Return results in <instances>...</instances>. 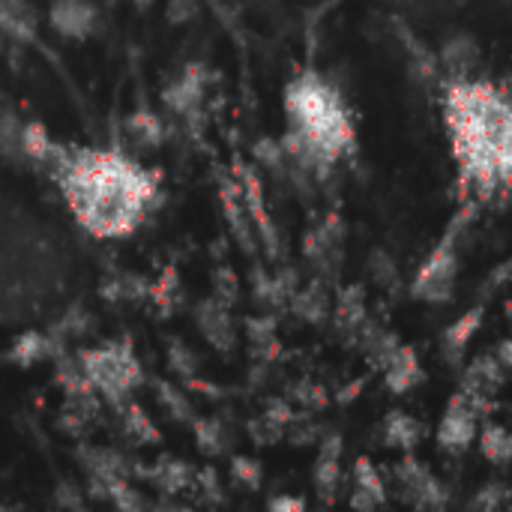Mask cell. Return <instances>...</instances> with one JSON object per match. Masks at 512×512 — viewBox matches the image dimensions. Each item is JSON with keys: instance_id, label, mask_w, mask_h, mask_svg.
<instances>
[{"instance_id": "cell-1", "label": "cell", "mask_w": 512, "mask_h": 512, "mask_svg": "<svg viewBox=\"0 0 512 512\" xmlns=\"http://www.w3.org/2000/svg\"><path fill=\"white\" fill-rule=\"evenodd\" d=\"M69 210L96 237H126L144 219L156 183L117 150H69L54 171Z\"/></svg>"}, {"instance_id": "cell-2", "label": "cell", "mask_w": 512, "mask_h": 512, "mask_svg": "<svg viewBox=\"0 0 512 512\" xmlns=\"http://www.w3.org/2000/svg\"><path fill=\"white\" fill-rule=\"evenodd\" d=\"M285 114L291 129L303 132L324 162L336 165L345 153L354 150V123L351 114L330 81L318 72L297 75L285 90Z\"/></svg>"}, {"instance_id": "cell-3", "label": "cell", "mask_w": 512, "mask_h": 512, "mask_svg": "<svg viewBox=\"0 0 512 512\" xmlns=\"http://www.w3.org/2000/svg\"><path fill=\"white\" fill-rule=\"evenodd\" d=\"M465 222H471L468 207H462L453 216V222L447 225V231L441 234L435 249L426 255V261L414 273V282H411V297L414 300L432 303V306H444V303L453 300L456 285H459V237H462Z\"/></svg>"}, {"instance_id": "cell-4", "label": "cell", "mask_w": 512, "mask_h": 512, "mask_svg": "<svg viewBox=\"0 0 512 512\" xmlns=\"http://www.w3.org/2000/svg\"><path fill=\"white\" fill-rule=\"evenodd\" d=\"M81 366L90 378V384L96 387V393L117 405L123 399H129V393L144 381V372H141V363L135 360L132 348L129 345H102V348H93V351H84L81 357Z\"/></svg>"}, {"instance_id": "cell-5", "label": "cell", "mask_w": 512, "mask_h": 512, "mask_svg": "<svg viewBox=\"0 0 512 512\" xmlns=\"http://www.w3.org/2000/svg\"><path fill=\"white\" fill-rule=\"evenodd\" d=\"M477 432H480V411L474 408V402L459 390L444 414H441V423H438V450L447 453V456H462L468 453L474 444H477Z\"/></svg>"}, {"instance_id": "cell-6", "label": "cell", "mask_w": 512, "mask_h": 512, "mask_svg": "<svg viewBox=\"0 0 512 512\" xmlns=\"http://www.w3.org/2000/svg\"><path fill=\"white\" fill-rule=\"evenodd\" d=\"M393 477L402 489V501L414 510H444L450 504L447 486L411 453H405V459L393 468Z\"/></svg>"}, {"instance_id": "cell-7", "label": "cell", "mask_w": 512, "mask_h": 512, "mask_svg": "<svg viewBox=\"0 0 512 512\" xmlns=\"http://www.w3.org/2000/svg\"><path fill=\"white\" fill-rule=\"evenodd\" d=\"M504 381H507V369L498 360V354H480L462 366V387L459 390L483 414V411H489V405L498 396V390L504 387Z\"/></svg>"}, {"instance_id": "cell-8", "label": "cell", "mask_w": 512, "mask_h": 512, "mask_svg": "<svg viewBox=\"0 0 512 512\" xmlns=\"http://www.w3.org/2000/svg\"><path fill=\"white\" fill-rule=\"evenodd\" d=\"M483 318H486V303L480 300V303H474L468 312H462L456 321H450V324L441 330L438 348H441V357H444L447 366H453V369H462V366H465L468 348H471V342L477 339V333H480V327H483Z\"/></svg>"}, {"instance_id": "cell-9", "label": "cell", "mask_w": 512, "mask_h": 512, "mask_svg": "<svg viewBox=\"0 0 512 512\" xmlns=\"http://www.w3.org/2000/svg\"><path fill=\"white\" fill-rule=\"evenodd\" d=\"M237 174H240V192H243V201H246V210L252 216V225H255V234L258 240L264 243V249L270 252V258L279 255V237H276V225L264 207V189H261V180L252 168L246 165H237Z\"/></svg>"}, {"instance_id": "cell-10", "label": "cell", "mask_w": 512, "mask_h": 512, "mask_svg": "<svg viewBox=\"0 0 512 512\" xmlns=\"http://www.w3.org/2000/svg\"><path fill=\"white\" fill-rule=\"evenodd\" d=\"M48 21L66 39H87L99 27V12L90 0H54Z\"/></svg>"}, {"instance_id": "cell-11", "label": "cell", "mask_w": 512, "mask_h": 512, "mask_svg": "<svg viewBox=\"0 0 512 512\" xmlns=\"http://www.w3.org/2000/svg\"><path fill=\"white\" fill-rule=\"evenodd\" d=\"M195 321H198V330L201 336L219 348V351H231L234 342H237V327L231 321V309L225 303H219L216 297H207L195 306Z\"/></svg>"}, {"instance_id": "cell-12", "label": "cell", "mask_w": 512, "mask_h": 512, "mask_svg": "<svg viewBox=\"0 0 512 512\" xmlns=\"http://www.w3.org/2000/svg\"><path fill=\"white\" fill-rule=\"evenodd\" d=\"M312 483L324 504L336 501L339 483H342V438L339 435H327L321 441V450H318V459L312 468Z\"/></svg>"}, {"instance_id": "cell-13", "label": "cell", "mask_w": 512, "mask_h": 512, "mask_svg": "<svg viewBox=\"0 0 512 512\" xmlns=\"http://www.w3.org/2000/svg\"><path fill=\"white\" fill-rule=\"evenodd\" d=\"M162 99H165V105H168L174 114H180V117H186V120L198 117L201 102H204V69H201L198 63L189 66L180 78H174V81L162 90Z\"/></svg>"}, {"instance_id": "cell-14", "label": "cell", "mask_w": 512, "mask_h": 512, "mask_svg": "<svg viewBox=\"0 0 512 512\" xmlns=\"http://www.w3.org/2000/svg\"><path fill=\"white\" fill-rule=\"evenodd\" d=\"M381 372H384V387L393 396H408L426 381L423 363H420V357H417V351L411 345H399L396 354L387 360V366Z\"/></svg>"}, {"instance_id": "cell-15", "label": "cell", "mask_w": 512, "mask_h": 512, "mask_svg": "<svg viewBox=\"0 0 512 512\" xmlns=\"http://www.w3.org/2000/svg\"><path fill=\"white\" fill-rule=\"evenodd\" d=\"M348 504L354 510H378V507H387V483H384L381 471L366 456H360L354 462V492H351Z\"/></svg>"}, {"instance_id": "cell-16", "label": "cell", "mask_w": 512, "mask_h": 512, "mask_svg": "<svg viewBox=\"0 0 512 512\" xmlns=\"http://www.w3.org/2000/svg\"><path fill=\"white\" fill-rule=\"evenodd\" d=\"M222 213L228 219V228L234 234V240L252 255L255 252V225H252V216L246 210V201H243V192H240V183H222Z\"/></svg>"}, {"instance_id": "cell-17", "label": "cell", "mask_w": 512, "mask_h": 512, "mask_svg": "<svg viewBox=\"0 0 512 512\" xmlns=\"http://www.w3.org/2000/svg\"><path fill=\"white\" fill-rule=\"evenodd\" d=\"M63 351V339H57L54 333H27L21 339L12 342L9 348V360L15 366H36V363H45V360H57Z\"/></svg>"}, {"instance_id": "cell-18", "label": "cell", "mask_w": 512, "mask_h": 512, "mask_svg": "<svg viewBox=\"0 0 512 512\" xmlns=\"http://www.w3.org/2000/svg\"><path fill=\"white\" fill-rule=\"evenodd\" d=\"M480 63V45L468 33H453L441 48V66L447 69V78H468Z\"/></svg>"}, {"instance_id": "cell-19", "label": "cell", "mask_w": 512, "mask_h": 512, "mask_svg": "<svg viewBox=\"0 0 512 512\" xmlns=\"http://www.w3.org/2000/svg\"><path fill=\"white\" fill-rule=\"evenodd\" d=\"M381 438H384V447L390 450L414 453L423 441V423L405 411H390L381 423Z\"/></svg>"}, {"instance_id": "cell-20", "label": "cell", "mask_w": 512, "mask_h": 512, "mask_svg": "<svg viewBox=\"0 0 512 512\" xmlns=\"http://www.w3.org/2000/svg\"><path fill=\"white\" fill-rule=\"evenodd\" d=\"M75 456H78V462L84 465V471H87L90 477H96V480L129 477V474H132L129 462H126L117 450H111V447L81 444V447L75 450Z\"/></svg>"}, {"instance_id": "cell-21", "label": "cell", "mask_w": 512, "mask_h": 512, "mask_svg": "<svg viewBox=\"0 0 512 512\" xmlns=\"http://www.w3.org/2000/svg\"><path fill=\"white\" fill-rule=\"evenodd\" d=\"M138 477H147L156 489L168 492V495H177V492H186V489H195V471L180 462V459H159L153 468H132Z\"/></svg>"}, {"instance_id": "cell-22", "label": "cell", "mask_w": 512, "mask_h": 512, "mask_svg": "<svg viewBox=\"0 0 512 512\" xmlns=\"http://www.w3.org/2000/svg\"><path fill=\"white\" fill-rule=\"evenodd\" d=\"M366 321H369V309H366L363 285H351V288L339 291V297H336V324H339V330L354 339V333Z\"/></svg>"}, {"instance_id": "cell-23", "label": "cell", "mask_w": 512, "mask_h": 512, "mask_svg": "<svg viewBox=\"0 0 512 512\" xmlns=\"http://www.w3.org/2000/svg\"><path fill=\"white\" fill-rule=\"evenodd\" d=\"M477 447L486 462L492 465H510L512 462V429L501 423H486L477 432Z\"/></svg>"}, {"instance_id": "cell-24", "label": "cell", "mask_w": 512, "mask_h": 512, "mask_svg": "<svg viewBox=\"0 0 512 512\" xmlns=\"http://www.w3.org/2000/svg\"><path fill=\"white\" fill-rule=\"evenodd\" d=\"M114 411H117L120 426H123V432H126L129 438H135L138 444H156V441H159V429L153 426V420H150L135 402L123 399V402L114 405Z\"/></svg>"}, {"instance_id": "cell-25", "label": "cell", "mask_w": 512, "mask_h": 512, "mask_svg": "<svg viewBox=\"0 0 512 512\" xmlns=\"http://www.w3.org/2000/svg\"><path fill=\"white\" fill-rule=\"evenodd\" d=\"M291 309H294L303 321L321 324V321L327 318V312H330V297H327V291H324L321 282H312L309 288H297V291H294Z\"/></svg>"}, {"instance_id": "cell-26", "label": "cell", "mask_w": 512, "mask_h": 512, "mask_svg": "<svg viewBox=\"0 0 512 512\" xmlns=\"http://www.w3.org/2000/svg\"><path fill=\"white\" fill-rule=\"evenodd\" d=\"M126 132H129V138L138 144V147H162V141H165V123L153 114V111H147V108H138L129 120H126Z\"/></svg>"}, {"instance_id": "cell-27", "label": "cell", "mask_w": 512, "mask_h": 512, "mask_svg": "<svg viewBox=\"0 0 512 512\" xmlns=\"http://www.w3.org/2000/svg\"><path fill=\"white\" fill-rule=\"evenodd\" d=\"M147 294H150V285L132 273H117L102 285V297L108 303H138V300H147Z\"/></svg>"}, {"instance_id": "cell-28", "label": "cell", "mask_w": 512, "mask_h": 512, "mask_svg": "<svg viewBox=\"0 0 512 512\" xmlns=\"http://www.w3.org/2000/svg\"><path fill=\"white\" fill-rule=\"evenodd\" d=\"M156 399L168 411V417H174L177 423H189L192 426L198 420L195 408H192V402H189V396L183 390H177V387H171L165 381H156Z\"/></svg>"}, {"instance_id": "cell-29", "label": "cell", "mask_w": 512, "mask_h": 512, "mask_svg": "<svg viewBox=\"0 0 512 512\" xmlns=\"http://www.w3.org/2000/svg\"><path fill=\"white\" fill-rule=\"evenodd\" d=\"M192 429H195L198 450H201L204 456L216 459V456H222V453L228 450V432H225V426H222L216 417H213V420H195Z\"/></svg>"}, {"instance_id": "cell-30", "label": "cell", "mask_w": 512, "mask_h": 512, "mask_svg": "<svg viewBox=\"0 0 512 512\" xmlns=\"http://www.w3.org/2000/svg\"><path fill=\"white\" fill-rule=\"evenodd\" d=\"M246 333H249V342H252V348H255V354H258L261 360L276 357L279 339H276V324H273V318H252V321L246 324Z\"/></svg>"}, {"instance_id": "cell-31", "label": "cell", "mask_w": 512, "mask_h": 512, "mask_svg": "<svg viewBox=\"0 0 512 512\" xmlns=\"http://www.w3.org/2000/svg\"><path fill=\"white\" fill-rule=\"evenodd\" d=\"M369 276L378 288L384 291H396L399 288V264L387 249H375L369 255Z\"/></svg>"}, {"instance_id": "cell-32", "label": "cell", "mask_w": 512, "mask_h": 512, "mask_svg": "<svg viewBox=\"0 0 512 512\" xmlns=\"http://www.w3.org/2000/svg\"><path fill=\"white\" fill-rule=\"evenodd\" d=\"M255 159L264 171H270L276 180H285L288 177V159H285V150H282V141H273V138H261L255 144Z\"/></svg>"}, {"instance_id": "cell-33", "label": "cell", "mask_w": 512, "mask_h": 512, "mask_svg": "<svg viewBox=\"0 0 512 512\" xmlns=\"http://www.w3.org/2000/svg\"><path fill=\"white\" fill-rule=\"evenodd\" d=\"M507 498H510V489H507L504 483H486V486H480V489L474 492V498H471V510H480V512L501 510V507L507 504Z\"/></svg>"}, {"instance_id": "cell-34", "label": "cell", "mask_w": 512, "mask_h": 512, "mask_svg": "<svg viewBox=\"0 0 512 512\" xmlns=\"http://www.w3.org/2000/svg\"><path fill=\"white\" fill-rule=\"evenodd\" d=\"M213 297H216L219 303H225L228 309L237 303V297H240V282H237V276H234L228 267H219V270L213 273Z\"/></svg>"}, {"instance_id": "cell-35", "label": "cell", "mask_w": 512, "mask_h": 512, "mask_svg": "<svg viewBox=\"0 0 512 512\" xmlns=\"http://www.w3.org/2000/svg\"><path fill=\"white\" fill-rule=\"evenodd\" d=\"M168 363H171L174 372H180V375H186V378H192V375L198 372V357H195L192 348L183 345L180 339H174V342L168 345Z\"/></svg>"}, {"instance_id": "cell-36", "label": "cell", "mask_w": 512, "mask_h": 512, "mask_svg": "<svg viewBox=\"0 0 512 512\" xmlns=\"http://www.w3.org/2000/svg\"><path fill=\"white\" fill-rule=\"evenodd\" d=\"M231 474H234V480H237V483H243L246 489H261V480H264V468H261V462L246 459V456H237V459L231 462Z\"/></svg>"}, {"instance_id": "cell-37", "label": "cell", "mask_w": 512, "mask_h": 512, "mask_svg": "<svg viewBox=\"0 0 512 512\" xmlns=\"http://www.w3.org/2000/svg\"><path fill=\"white\" fill-rule=\"evenodd\" d=\"M198 15V0H168L165 18L171 24H186Z\"/></svg>"}, {"instance_id": "cell-38", "label": "cell", "mask_w": 512, "mask_h": 512, "mask_svg": "<svg viewBox=\"0 0 512 512\" xmlns=\"http://www.w3.org/2000/svg\"><path fill=\"white\" fill-rule=\"evenodd\" d=\"M512 279V261H504V264H498L492 273H489V279H486V285H483V291H480V300H486V297H492L498 288H504L507 282Z\"/></svg>"}, {"instance_id": "cell-39", "label": "cell", "mask_w": 512, "mask_h": 512, "mask_svg": "<svg viewBox=\"0 0 512 512\" xmlns=\"http://www.w3.org/2000/svg\"><path fill=\"white\" fill-rule=\"evenodd\" d=\"M54 501H57L60 507H75V510H81V507H84V501H81L78 489H75V486H69V483H63V486L57 489Z\"/></svg>"}, {"instance_id": "cell-40", "label": "cell", "mask_w": 512, "mask_h": 512, "mask_svg": "<svg viewBox=\"0 0 512 512\" xmlns=\"http://www.w3.org/2000/svg\"><path fill=\"white\" fill-rule=\"evenodd\" d=\"M303 507H306V501H303V498H288V495H282V498H273V501H270V510H276V512H288V510L300 512Z\"/></svg>"}, {"instance_id": "cell-41", "label": "cell", "mask_w": 512, "mask_h": 512, "mask_svg": "<svg viewBox=\"0 0 512 512\" xmlns=\"http://www.w3.org/2000/svg\"><path fill=\"white\" fill-rule=\"evenodd\" d=\"M495 354H498V360L504 363V369H507V372H512V336L510 339H504V342L498 345V351H495Z\"/></svg>"}, {"instance_id": "cell-42", "label": "cell", "mask_w": 512, "mask_h": 512, "mask_svg": "<svg viewBox=\"0 0 512 512\" xmlns=\"http://www.w3.org/2000/svg\"><path fill=\"white\" fill-rule=\"evenodd\" d=\"M504 318H507V324L512 327V297L504 303Z\"/></svg>"}, {"instance_id": "cell-43", "label": "cell", "mask_w": 512, "mask_h": 512, "mask_svg": "<svg viewBox=\"0 0 512 512\" xmlns=\"http://www.w3.org/2000/svg\"><path fill=\"white\" fill-rule=\"evenodd\" d=\"M135 3H138V6H150L153 0H135Z\"/></svg>"}]
</instances>
